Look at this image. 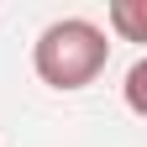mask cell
Returning a JSON list of instances; mask_svg holds the SVG:
<instances>
[{"mask_svg":"<svg viewBox=\"0 0 147 147\" xmlns=\"http://www.w3.org/2000/svg\"><path fill=\"white\" fill-rule=\"evenodd\" d=\"M110 63V32L89 16H63V21H47L32 42V68L37 79L58 95L74 89H89Z\"/></svg>","mask_w":147,"mask_h":147,"instance_id":"6da1fadb","label":"cell"},{"mask_svg":"<svg viewBox=\"0 0 147 147\" xmlns=\"http://www.w3.org/2000/svg\"><path fill=\"white\" fill-rule=\"evenodd\" d=\"M110 26H116L126 42H147V11L137 0H116V5H110Z\"/></svg>","mask_w":147,"mask_h":147,"instance_id":"7a4b0ae2","label":"cell"},{"mask_svg":"<svg viewBox=\"0 0 147 147\" xmlns=\"http://www.w3.org/2000/svg\"><path fill=\"white\" fill-rule=\"evenodd\" d=\"M126 105H131L137 116H147V58H137L131 74H126Z\"/></svg>","mask_w":147,"mask_h":147,"instance_id":"3957f363","label":"cell"}]
</instances>
